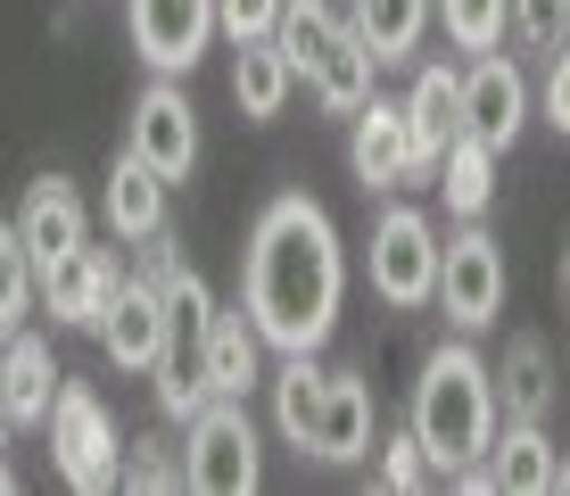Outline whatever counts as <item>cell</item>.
<instances>
[{
  "mask_svg": "<svg viewBox=\"0 0 570 496\" xmlns=\"http://www.w3.org/2000/svg\"><path fill=\"white\" fill-rule=\"evenodd\" d=\"M100 348H108L116 372H157L174 356V314H166V298H157L149 273L141 282H116L108 314H100Z\"/></svg>",
  "mask_w": 570,
  "mask_h": 496,
  "instance_id": "obj_10",
  "label": "cell"
},
{
  "mask_svg": "<svg viewBox=\"0 0 570 496\" xmlns=\"http://www.w3.org/2000/svg\"><path fill=\"white\" fill-rule=\"evenodd\" d=\"M323 381H331V372L314 364V356H282V364L265 372V389H273V430H282V439L298 447V455H306L314 406H323Z\"/></svg>",
  "mask_w": 570,
  "mask_h": 496,
  "instance_id": "obj_26",
  "label": "cell"
},
{
  "mask_svg": "<svg viewBox=\"0 0 570 496\" xmlns=\"http://www.w3.org/2000/svg\"><path fill=\"white\" fill-rule=\"evenodd\" d=\"M430 9H439V0H347V26L364 33L372 67H414V50L430 33Z\"/></svg>",
  "mask_w": 570,
  "mask_h": 496,
  "instance_id": "obj_21",
  "label": "cell"
},
{
  "mask_svg": "<svg viewBox=\"0 0 570 496\" xmlns=\"http://www.w3.org/2000/svg\"><path fill=\"white\" fill-rule=\"evenodd\" d=\"M562 290H570V249H562Z\"/></svg>",
  "mask_w": 570,
  "mask_h": 496,
  "instance_id": "obj_38",
  "label": "cell"
},
{
  "mask_svg": "<svg viewBox=\"0 0 570 496\" xmlns=\"http://www.w3.org/2000/svg\"><path fill=\"white\" fill-rule=\"evenodd\" d=\"M497 157L504 149H488L480 133H455L439 157V207L455 215V224H480L488 215V198H497Z\"/></svg>",
  "mask_w": 570,
  "mask_h": 496,
  "instance_id": "obj_24",
  "label": "cell"
},
{
  "mask_svg": "<svg viewBox=\"0 0 570 496\" xmlns=\"http://www.w3.org/2000/svg\"><path fill=\"white\" fill-rule=\"evenodd\" d=\"M199 372H207V389L215 397H248V389H265V331H257V314L248 307H215V323L199 331Z\"/></svg>",
  "mask_w": 570,
  "mask_h": 496,
  "instance_id": "obj_15",
  "label": "cell"
},
{
  "mask_svg": "<svg viewBox=\"0 0 570 496\" xmlns=\"http://www.w3.org/2000/svg\"><path fill=\"white\" fill-rule=\"evenodd\" d=\"M554 488H562V496H570V455H562V464H554Z\"/></svg>",
  "mask_w": 570,
  "mask_h": 496,
  "instance_id": "obj_36",
  "label": "cell"
},
{
  "mask_svg": "<svg viewBox=\"0 0 570 496\" xmlns=\"http://www.w3.org/2000/svg\"><path fill=\"white\" fill-rule=\"evenodd\" d=\"M529 125V75L513 67V50H480L463 67V133H480L488 149H513Z\"/></svg>",
  "mask_w": 570,
  "mask_h": 496,
  "instance_id": "obj_11",
  "label": "cell"
},
{
  "mask_svg": "<svg viewBox=\"0 0 570 496\" xmlns=\"http://www.w3.org/2000/svg\"><path fill=\"white\" fill-rule=\"evenodd\" d=\"M125 149L149 157L166 183H190V166H199V108H190L183 75H149V91L125 116Z\"/></svg>",
  "mask_w": 570,
  "mask_h": 496,
  "instance_id": "obj_8",
  "label": "cell"
},
{
  "mask_svg": "<svg viewBox=\"0 0 570 496\" xmlns=\"http://www.w3.org/2000/svg\"><path fill=\"white\" fill-rule=\"evenodd\" d=\"M183 480L199 496H248L265 480V447L240 397H215L199 422H183Z\"/></svg>",
  "mask_w": 570,
  "mask_h": 496,
  "instance_id": "obj_5",
  "label": "cell"
},
{
  "mask_svg": "<svg viewBox=\"0 0 570 496\" xmlns=\"http://www.w3.org/2000/svg\"><path fill=\"white\" fill-rule=\"evenodd\" d=\"M273 42L289 50V67H298V84L323 99L331 116H356L364 99H372V50H364V33L347 26L331 0H289L282 9V26H273Z\"/></svg>",
  "mask_w": 570,
  "mask_h": 496,
  "instance_id": "obj_3",
  "label": "cell"
},
{
  "mask_svg": "<svg viewBox=\"0 0 570 496\" xmlns=\"http://www.w3.org/2000/svg\"><path fill=\"white\" fill-rule=\"evenodd\" d=\"M504 17H513V0H439V33L471 58L504 42Z\"/></svg>",
  "mask_w": 570,
  "mask_h": 496,
  "instance_id": "obj_29",
  "label": "cell"
},
{
  "mask_svg": "<svg viewBox=\"0 0 570 496\" xmlns=\"http://www.w3.org/2000/svg\"><path fill=\"white\" fill-rule=\"evenodd\" d=\"M554 348L538 340V331H513L504 340V364H497V406H504V422H546L554 414Z\"/></svg>",
  "mask_w": 570,
  "mask_h": 496,
  "instance_id": "obj_20",
  "label": "cell"
},
{
  "mask_svg": "<svg viewBox=\"0 0 570 496\" xmlns=\"http://www.w3.org/2000/svg\"><path fill=\"white\" fill-rule=\"evenodd\" d=\"M372 447H381V439H372V389H364V372H331L323 406H314V430H306V455H314V464H364Z\"/></svg>",
  "mask_w": 570,
  "mask_h": 496,
  "instance_id": "obj_16",
  "label": "cell"
},
{
  "mask_svg": "<svg viewBox=\"0 0 570 496\" xmlns=\"http://www.w3.org/2000/svg\"><path fill=\"white\" fill-rule=\"evenodd\" d=\"M340 298H347V249H340V224L323 215V198L306 191L265 198L240 256V307L257 314L265 348L323 356L331 331H340Z\"/></svg>",
  "mask_w": 570,
  "mask_h": 496,
  "instance_id": "obj_1",
  "label": "cell"
},
{
  "mask_svg": "<svg viewBox=\"0 0 570 496\" xmlns=\"http://www.w3.org/2000/svg\"><path fill=\"white\" fill-rule=\"evenodd\" d=\"M554 439H546V422H497V447H488V488L504 496H546L554 488Z\"/></svg>",
  "mask_w": 570,
  "mask_h": 496,
  "instance_id": "obj_23",
  "label": "cell"
},
{
  "mask_svg": "<svg viewBox=\"0 0 570 496\" xmlns=\"http://www.w3.org/2000/svg\"><path fill=\"white\" fill-rule=\"evenodd\" d=\"M405 125H414V166H422V183L439 174V157L446 142L463 133V67H414V91H405Z\"/></svg>",
  "mask_w": 570,
  "mask_h": 496,
  "instance_id": "obj_17",
  "label": "cell"
},
{
  "mask_svg": "<svg viewBox=\"0 0 570 496\" xmlns=\"http://www.w3.org/2000/svg\"><path fill=\"white\" fill-rule=\"evenodd\" d=\"M289 91H298V67H289V50L273 42H232V99H240L248 125H265V116L289 108Z\"/></svg>",
  "mask_w": 570,
  "mask_h": 496,
  "instance_id": "obj_22",
  "label": "cell"
},
{
  "mask_svg": "<svg viewBox=\"0 0 570 496\" xmlns=\"http://www.w3.org/2000/svg\"><path fill=\"white\" fill-rule=\"evenodd\" d=\"M166 174H157L149 166V157H116V166H108V198H100V207H108V232H116V241H132V249H149V241H166Z\"/></svg>",
  "mask_w": 570,
  "mask_h": 496,
  "instance_id": "obj_19",
  "label": "cell"
},
{
  "mask_svg": "<svg viewBox=\"0 0 570 496\" xmlns=\"http://www.w3.org/2000/svg\"><path fill=\"white\" fill-rule=\"evenodd\" d=\"M0 496H17V471H9V464H0Z\"/></svg>",
  "mask_w": 570,
  "mask_h": 496,
  "instance_id": "obj_37",
  "label": "cell"
},
{
  "mask_svg": "<svg viewBox=\"0 0 570 496\" xmlns=\"http://www.w3.org/2000/svg\"><path fill=\"white\" fill-rule=\"evenodd\" d=\"M58 389H67V372H58V348L42 331H17V340H0V397H9L17 430H42Z\"/></svg>",
  "mask_w": 570,
  "mask_h": 496,
  "instance_id": "obj_18",
  "label": "cell"
},
{
  "mask_svg": "<svg viewBox=\"0 0 570 496\" xmlns=\"http://www.w3.org/2000/svg\"><path fill=\"white\" fill-rule=\"evenodd\" d=\"M116 488L157 496V488H190V480H183V455H174V447L149 430V439H125V480H116Z\"/></svg>",
  "mask_w": 570,
  "mask_h": 496,
  "instance_id": "obj_31",
  "label": "cell"
},
{
  "mask_svg": "<svg viewBox=\"0 0 570 496\" xmlns=\"http://www.w3.org/2000/svg\"><path fill=\"white\" fill-rule=\"evenodd\" d=\"M364 273H372V298L397 314H414L439 298V232H430L422 207H381L372 215V249H364Z\"/></svg>",
  "mask_w": 570,
  "mask_h": 496,
  "instance_id": "obj_6",
  "label": "cell"
},
{
  "mask_svg": "<svg viewBox=\"0 0 570 496\" xmlns=\"http://www.w3.org/2000/svg\"><path fill=\"white\" fill-rule=\"evenodd\" d=\"M33 298H42V265H33L26 241H17V215H9V224H0V340L26 331Z\"/></svg>",
  "mask_w": 570,
  "mask_h": 496,
  "instance_id": "obj_27",
  "label": "cell"
},
{
  "mask_svg": "<svg viewBox=\"0 0 570 496\" xmlns=\"http://www.w3.org/2000/svg\"><path fill=\"white\" fill-rule=\"evenodd\" d=\"M125 33L149 75H190L224 26H215V0H125Z\"/></svg>",
  "mask_w": 570,
  "mask_h": 496,
  "instance_id": "obj_9",
  "label": "cell"
},
{
  "mask_svg": "<svg viewBox=\"0 0 570 496\" xmlns=\"http://www.w3.org/2000/svg\"><path fill=\"white\" fill-rule=\"evenodd\" d=\"M116 256L108 249H67L58 265H42V314L58 331H100V314H108V298H116Z\"/></svg>",
  "mask_w": 570,
  "mask_h": 496,
  "instance_id": "obj_13",
  "label": "cell"
},
{
  "mask_svg": "<svg viewBox=\"0 0 570 496\" xmlns=\"http://www.w3.org/2000/svg\"><path fill=\"white\" fill-rule=\"evenodd\" d=\"M504 33H513L521 50L554 58L570 42V0H513V17H504Z\"/></svg>",
  "mask_w": 570,
  "mask_h": 496,
  "instance_id": "obj_30",
  "label": "cell"
},
{
  "mask_svg": "<svg viewBox=\"0 0 570 496\" xmlns=\"http://www.w3.org/2000/svg\"><path fill=\"white\" fill-rule=\"evenodd\" d=\"M439 314L463 340L504 314V249L488 224H463L455 241H439Z\"/></svg>",
  "mask_w": 570,
  "mask_h": 496,
  "instance_id": "obj_7",
  "label": "cell"
},
{
  "mask_svg": "<svg viewBox=\"0 0 570 496\" xmlns=\"http://www.w3.org/2000/svg\"><path fill=\"white\" fill-rule=\"evenodd\" d=\"M497 422H504L497 372H488L480 348L455 331L446 348H430V364H422V381H414V406H405V430H414L422 455L439 464V480H471V471H488Z\"/></svg>",
  "mask_w": 570,
  "mask_h": 496,
  "instance_id": "obj_2",
  "label": "cell"
},
{
  "mask_svg": "<svg viewBox=\"0 0 570 496\" xmlns=\"http://www.w3.org/2000/svg\"><path fill=\"white\" fill-rule=\"evenodd\" d=\"M289 0H215V26H224V42H265L273 26H282Z\"/></svg>",
  "mask_w": 570,
  "mask_h": 496,
  "instance_id": "obj_33",
  "label": "cell"
},
{
  "mask_svg": "<svg viewBox=\"0 0 570 496\" xmlns=\"http://www.w3.org/2000/svg\"><path fill=\"white\" fill-rule=\"evenodd\" d=\"M381 488H397V496H422V488H439V464L422 455V439H414V430L381 439Z\"/></svg>",
  "mask_w": 570,
  "mask_h": 496,
  "instance_id": "obj_32",
  "label": "cell"
},
{
  "mask_svg": "<svg viewBox=\"0 0 570 496\" xmlns=\"http://www.w3.org/2000/svg\"><path fill=\"white\" fill-rule=\"evenodd\" d=\"M149 282H157V298H166V314H174V348H199V331L215 323V290L199 282V265H190L183 249L149 241Z\"/></svg>",
  "mask_w": 570,
  "mask_h": 496,
  "instance_id": "obj_25",
  "label": "cell"
},
{
  "mask_svg": "<svg viewBox=\"0 0 570 496\" xmlns=\"http://www.w3.org/2000/svg\"><path fill=\"white\" fill-rule=\"evenodd\" d=\"M50 464L58 480H67L75 496H108L116 480H125V430H116V406L91 381H67L50 406Z\"/></svg>",
  "mask_w": 570,
  "mask_h": 496,
  "instance_id": "obj_4",
  "label": "cell"
},
{
  "mask_svg": "<svg viewBox=\"0 0 570 496\" xmlns=\"http://www.w3.org/2000/svg\"><path fill=\"white\" fill-rule=\"evenodd\" d=\"M546 125L554 133H570V42L546 58Z\"/></svg>",
  "mask_w": 570,
  "mask_h": 496,
  "instance_id": "obj_34",
  "label": "cell"
},
{
  "mask_svg": "<svg viewBox=\"0 0 570 496\" xmlns=\"http://www.w3.org/2000/svg\"><path fill=\"white\" fill-rule=\"evenodd\" d=\"M17 241L33 249V265H58L67 249H83V241H91L83 191H75L67 174H33L26 198H17Z\"/></svg>",
  "mask_w": 570,
  "mask_h": 496,
  "instance_id": "obj_14",
  "label": "cell"
},
{
  "mask_svg": "<svg viewBox=\"0 0 570 496\" xmlns=\"http://www.w3.org/2000/svg\"><path fill=\"white\" fill-rule=\"evenodd\" d=\"M347 166H356V183H364V191H405V183H422V166H414V125H405V99H381V91H372L364 108H356V133H347Z\"/></svg>",
  "mask_w": 570,
  "mask_h": 496,
  "instance_id": "obj_12",
  "label": "cell"
},
{
  "mask_svg": "<svg viewBox=\"0 0 570 496\" xmlns=\"http://www.w3.org/2000/svg\"><path fill=\"white\" fill-rule=\"evenodd\" d=\"M149 397H157L166 422H199V414L215 406V389H207V372H199V356H190V348H174L166 364L149 372Z\"/></svg>",
  "mask_w": 570,
  "mask_h": 496,
  "instance_id": "obj_28",
  "label": "cell"
},
{
  "mask_svg": "<svg viewBox=\"0 0 570 496\" xmlns=\"http://www.w3.org/2000/svg\"><path fill=\"white\" fill-rule=\"evenodd\" d=\"M9 430H17V414H9V397H0V447H9Z\"/></svg>",
  "mask_w": 570,
  "mask_h": 496,
  "instance_id": "obj_35",
  "label": "cell"
}]
</instances>
